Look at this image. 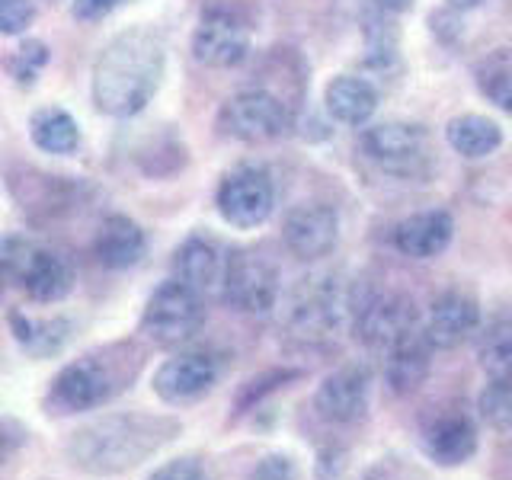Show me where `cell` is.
Instances as JSON below:
<instances>
[{
  "mask_svg": "<svg viewBox=\"0 0 512 480\" xmlns=\"http://www.w3.org/2000/svg\"><path fill=\"white\" fill-rule=\"evenodd\" d=\"M167 45L157 32L135 26L112 36L93 61V106L112 119H132L154 100L164 80Z\"/></svg>",
  "mask_w": 512,
  "mask_h": 480,
  "instance_id": "cell-1",
  "label": "cell"
},
{
  "mask_svg": "<svg viewBox=\"0 0 512 480\" xmlns=\"http://www.w3.org/2000/svg\"><path fill=\"white\" fill-rule=\"evenodd\" d=\"M167 420H151V416H106L84 429H77L68 442V455L77 468L90 474H122L148 458L160 442H167L173 429Z\"/></svg>",
  "mask_w": 512,
  "mask_h": 480,
  "instance_id": "cell-2",
  "label": "cell"
},
{
  "mask_svg": "<svg viewBox=\"0 0 512 480\" xmlns=\"http://www.w3.org/2000/svg\"><path fill=\"white\" fill-rule=\"evenodd\" d=\"M125 388V375L119 372V365L106 356H84L74 359L71 365H64L55 375L52 388L45 394V410L55 416L68 413H84L103 407L106 400H112Z\"/></svg>",
  "mask_w": 512,
  "mask_h": 480,
  "instance_id": "cell-3",
  "label": "cell"
},
{
  "mask_svg": "<svg viewBox=\"0 0 512 480\" xmlns=\"http://www.w3.org/2000/svg\"><path fill=\"white\" fill-rule=\"evenodd\" d=\"M4 272L13 288L36 301V304H58L71 295L74 272L55 250H48L36 240L7 237L4 240Z\"/></svg>",
  "mask_w": 512,
  "mask_h": 480,
  "instance_id": "cell-4",
  "label": "cell"
},
{
  "mask_svg": "<svg viewBox=\"0 0 512 480\" xmlns=\"http://www.w3.org/2000/svg\"><path fill=\"white\" fill-rule=\"evenodd\" d=\"M362 148L372 164L394 176H426L432 164L429 132L416 122H378L365 128Z\"/></svg>",
  "mask_w": 512,
  "mask_h": 480,
  "instance_id": "cell-5",
  "label": "cell"
},
{
  "mask_svg": "<svg viewBox=\"0 0 512 480\" xmlns=\"http://www.w3.org/2000/svg\"><path fill=\"white\" fill-rule=\"evenodd\" d=\"M202 327V295L180 279H170L154 288V295L144 304L141 330L157 346H180L196 336Z\"/></svg>",
  "mask_w": 512,
  "mask_h": 480,
  "instance_id": "cell-6",
  "label": "cell"
},
{
  "mask_svg": "<svg viewBox=\"0 0 512 480\" xmlns=\"http://www.w3.org/2000/svg\"><path fill=\"white\" fill-rule=\"evenodd\" d=\"M221 128L224 135L240 141H276L292 128V109H288L276 93L266 90H244L231 96L221 106Z\"/></svg>",
  "mask_w": 512,
  "mask_h": 480,
  "instance_id": "cell-7",
  "label": "cell"
},
{
  "mask_svg": "<svg viewBox=\"0 0 512 480\" xmlns=\"http://www.w3.org/2000/svg\"><path fill=\"white\" fill-rule=\"evenodd\" d=\"M221 298L240 314H266L276 308L279 298V272L266 256L253 250L228 253Z\"/></svg>",
  "mask_w": 512,
  "mask_h": 480,
  "instance_id": "cell-8",
  "label": "cell"
},
{
  "mask_svg": "<svg viewBox=\"0 0 512 480\" xmlns=\"http://www.w3.org/2000/svg\"><path fill=\"white\" fill-rule=\"evenodd\" d=\"M215 205L231 228L250 231V228H260L263 221H269L272 208H276V189H272L266 170L237 167L221 180Z\"/></svg>",
  "mask_w": 512,
  "mask_h": 480,
  "instance_id": "cell-9",
  "label": "cell"
},
{
  "mask_svg": "<svg viewBox=\"0 0 512 480\" xmlns=\"http://www.w3.org/2000/svg\"><path fill=\"white\" fill-rule=\"evenodd\" d=\"M250 55V26L234 10L215 7L202 13L192 32V58L205 68H237Z\"/></svg>",
  "mask_w": 512,
  "mask_h": 480,
  "instance_id": "cell-10",
  "label": "cell"
},
{
  "mask_svg": "<svg viewBox=\"0 0 512 480\" xmlns=\"http://www.w3.org/2000/svg\"><path fill=\"white\" fill-rule=\"evenodd\" d=\"M218 359L212 352H180V356L167 359L164 365L154 372L151 388L154 394L170 407H186L196 404L199 397H205L208 391L218 384Z\"/></svg>",
  "mask_w": 512,
  "mask_h": 480,
  "instance_id": "cell-11",
  "label": "cell"
},
{
  "mask_svg": "<svg viewBox=\"0 0 512 480\" xmlns=\"http://www.w3.org/2000/svg\"><path fill=\"white\" fill-rule=\"evenodd\" d=\"M340 292H336V282L330 276H308L301 279L298 288L288 301V320L298 330L304 340H320V336H330L340 324Z\"/></svg>",
  "mask_w": 512,
  "mask_h": 480,
  "instance_id": "cell-12",
  "label": "cell"
},
{
  "mask_svg": "<svg viewBox=\"0 0 512 480\" xmlns=\"http://www.w3.org/2000/svg\"><path fill=\"white\" fill-rule=\"evenodd\" d=\"M423 327L416 324V311L400 295H368L356 304V336L372 349L388 352L400 336Z\"/></svg>",
  "mask_w": 512,
  "mask_h": 480,
  "instance_id": "cell-13",
  "label": "cell"
},
{
  "mask_svg": "<svg viewBox=\"0 0 512 480\" xmlns=\"http://www.w3.org/2000/svg\"><path fill=\"white\" fill-rule=\"evenodd\" d=\"M340 237V218L324 202H304L285 215L282 240L298 260H320L336 247Z\"/></svg>",
  "mask_w": 512,
  "mask_h": 480,
  "instance_id": "cell-14",
  "label": "cell"
},
{
  "mask_svg": "<svg viewBox=\"0 0 512 480\" xmlns=\"http://www.w3.org/2000/svg\"><path fill=\"white\" fill-rule=\"evenodd\" d=\"M368 394H372V375L365 365H346L336 368L333 375L320 381L314 394V407L330 423H359L368 413Z\"/></svg>",
  "mask_w": 512,
  "mask_h": 480,
  "instance_id": "cell-15",
  "label": "cell"
},
{
  "mask_svg": "<svg viewBox=\"0 0 512 480\" xmlns=\"http://www.w3.org/2000/svg\"><path fill=\"white\" fill-rule=\"evenodd\" d=\"M420 448L439 468H461L477 455V426L464 413H439L423 426Z\"/></svg>",
  "mask_w": 512,
  "mask_h": 480,
  "instance_id": "cell-16",
  "label": "cell"
},
{
  "mask_svg": "<svg viewBox=\"0 0 512 480\" xmlns=\"http://www.w3.org/2000/svg\"><path fill=\"white\" fill-rule=\"evenodd\" d=\"M480 327L477 301L461 292H445L423 317V336L432 349H455Z\"/></svg>",
  "mask_w": 512,
  "mask_h": 480,
  "instance_id": "cell-17",
  "label": "cell"
},
{
  "mask_svg": "<svg viewBox=\"0 0 512 480\" xmlns=\"http://www.w3.org/2000/svg\"><path fill=\"white\" fill-rule=\"evenodd\" d=\"M455 234V221L442 208H432V212H420L404 218L394 228V247L410 256V260H432L448 250Z\"/></svg>",
  "mask_w": 512,
  "mask_h": 480,
  "instance_id": "cell-18",
  "label": "cell"
},
{
  "mask_svg": "<svg viewBox=\"0 0 512 480\" xmlns=\"http://www.w3.org/2000/svg\"><path fill=\"white\" fill-rule=\"evenodd\" d=\"M176 279L186 282L192 292H199L202 298L221 295L224 288V269H228V256H224L212 240L205 237H189L186 244L176 250Z\"/></svg>",
  "mask_w": 512,
  "mask_h": 480,
  "instance_id": "cell-19",
  "label": "cell"
},
{
  "mask_svg": "<svg viewBox=\"0 0 512 480\" xmlns=\"http://www.w3.org/2000/svg\"><path fill=\"white\" fill-rule=\"evenodd\" d=\"M429 356L432 346L426 343L423 327L410 330L407 336L384 352V381L394 394H413L429 375Z\"/></svg>",
  "mask_w": 512,
  "mask_h": 480,
  "instance_id": "cell-20",
  "label": "cell"
},
{
  "mask_svg": "<svg viewBox=\"0 0 512 480\" xmlns=\"http://www.w3.org/2000/svg\"><path fill=\"white\" fill-rule=\"evenodd\" d=\"M93 253L106 269H132L148 253V237H144L141 224L128 215H109L103 228L96 231Z\"/></svg>",
  "mask_w": 512,
  "mask_h": 480,
  "instance_id": "cell-21",
  "label": "cell"
},
{
  "mask_svg": "<svg viewBox=\"0 0 512 480\" xmlns=\"http://www.w3.org/2000/svg\"><path fill=\"white\" fill-rule=\"evenodd\" d=\"M7 324L16 346L32 359H52L71 340V320L68 317H36L26 311H10Z\"/></svg>",
  "mask_w": 512,
  "mask_h": 480,
  "instance_id": "cell-22",
  "label": "cell"
},
{
  "mask_svg": "<svg viewBox=\"0 0 512 480\" xmlns=\"http://www.w3.org/2000/svg\"><path fill=\"white\" fill-rule=\"evenodd\" d=\"M327 112L343 125H365L378 109V90L365 77H333L327 84Z\"/></svg>",
  "mask_w": 512,
  "mask_h": 480,
  "instance_id": "cell-23",
  "label": "cell"
},
{
  "mask_svg": "<svg viewBox=\"0 0 512 480\" xmlns=\"http://www.w3.org/2000/svg\"><path fill=\"white\" fill-rule=\"evenodd\" d=\"M445 138L452 144V151H458L468 160H480L500 151L503 144V128L496 125L487 116H477V112H468V116H455L445 125Z\"/></svg>",
  "mask_w": 512,
  "mask_h": 480,
  "instance_id": "cell-24",
  "label": "cell"
},
{
  "mask_svg": "<svg viewBox=\"0 0 512 480\" xmlns=\"http://www.w3.org/2000/svg\"><path fill=\"white\" fill-rule=\"evenodd\" d=\"M29 138L39 151L45 154H74L80 144V125L71 112H64L61 106H45L36 109L29 119Z\"/></svg>",
  "mask_w": 512,
  "mask_h": 480,
  "instance_id": "cell-25",
  "label": "cell"
},
{
  "mask_svg": "<svg viewBox=\"0 0 512 480\" xmlns=\"http://www.w3.org/2000/svg\"><path fill=\"white\" fill-rule=\"evenodd\" d=\"M477 362L490 384L512 388V320L496 317L477 340Z\"/></svg>",
  "mask_w": 512,
  "mask_h": 480,
  "instance_id": "cell-26",
  "label": "cell"
},
{
  "mask_svg": "<svg viewBox=\"0 0 512 480\" xmlns=\"http://www.w3.org/2000/svg\"><path fill=\"white\" fill-rule=\"evenodd\" d=\"M477 413L493 432L509 436L512 432V388H503V384H487V388L477 394Z\"/></svg>",
  "mask_w": 512,
  "mask_h": 480,
  "instance_id": "cell-27",
  "label": "cell"
},
{
  "mask_svg": "<svg viewBox=\"0 0 512 480\" xmlns=\"http://www.w3.org/2000/svg\"><path fill=\"white\" fill-rule=\"evenodd\" d=\"M48 64V48L39 39H26L16 52L7 58V71L20 87H29L39 77V71Z\"/></svg>",
  "mask_w": 512,
  "mask_h": 480,
  "instance_id": "cell-28",
  "label": "cell"
},
{
  "mask_svg": "<svg viewBox=\"0 0 512 480\" xmlns=\"http://www.w3.org/2000/svg\"><path fill=\"white\" fill-rule=\"evenodd\" d=\"M247 480H301V468L292 455L285 452H269L253 464Z\"/></svg>",
  "mask_w": 512,
  "mask_h": 480,
  "instance_id": "cell-29",
  "label": "cell"
},
{
  "mask_svg": "<svg viewBox=\"0 0 512 480\" xmlns=\"http://www.w3.org/2000/svg\"><path fill=\"white\" fill-rule=\"evenodd\" d=\"M36 0H0V32L20 36L36 23Z\"/></svg>",
  "mask_w": 512,
  "mask_h": 480,
  "instance_id": "cell-30",
  "label": "cell"
},
{
  "mask_svg": "<svg viewBox=\"0 0 512 480\" xmlns=\"http://www.w3.org/2000/svg\"><path fill=\"white\" fill-rule=\"evenodd\" d=\"M292 378H298V372H292V368H285V372H269V375H263V378H253V381L247 384V388H244V394H240V400H237L240 413L250 410L253 404H260V397L269 394V391H276L279 384L285 388V381H292Z\"/></svg>",
  "mask_w": 512,
  "mask_h": 480,
  "instance_id": "cell-31",
  "label": "cell"
},
{
  "mask_svg": "<svg viewBox=\"0 0 512 480\" xmlns=\"http://www.w3.org/2000/svg\"><path fill=\"white\" fill-rule=\"evenodd\" d=\"M480 90L487 93V100L493 106H500L503 112L512 116V68H500V71H490L480 80Z\"/></svg>",
  "mask_w": 512,
  "mask_h": 480,
  "instance_id": "cell-32",
  "label": "cell"
},
{
  "mask_svg": "<svg viewBox=\"0 0 512 480\" xmlns=\"http://www.w3.org/2000/svg\"><path fill=\"white\" fill-rule=\"evenodd\" d=\"M148 480H202V468L196 458H173L157 468Z\"/></svg>",
  "mask_w": 512,
  "mask_h": 480,
  "instance_id": "cell-33",
  "label": "cell"
},
{
  "mask_svg": "<svg viewBox=\"0 0 512 480\" xmlns=\"http://www.w3.org/2000/svg\"><path fill=\"white\" fill-rule=\"evenodd\" d=\"M116 7H119V0H71V13L84 23L103 20V16L112 13Z\"/></svg>",
  "mask_w": 512,
  "mask_h": 480,
  "instance_id": "cell-34",
  "label": "cell"
},
{
  "mask_svg": "<svg viewBox=\"0 0 512 480\" xmlns=\"http://www.w3.org/2000/svg\"><path fill=\"white\" fill-rule=\"evenodd\" d=\"M372 4L381 10V13H404L413 7V0H372Z\"/></svg>",
  "mask_w": 512,
  "mask_h": 480,
  "instance_id": "cell-35",
  "label": "cell"
},
{
  "mask_svg": "<svg viewBox=\"0 0 512 480\" xmlns=\"http://www.w3.org/2000/svg\"><path fill=\"white\" fill-rule=\"evenodd\" d=\"M480 4H484V0H448V7H452V10H474V7H480Z\"/></svg>",
  "mask_w": 512,
  "mask_h": 480,
  "instance_id": "cell-36",
  "label": "cell"
}]
</instances>
